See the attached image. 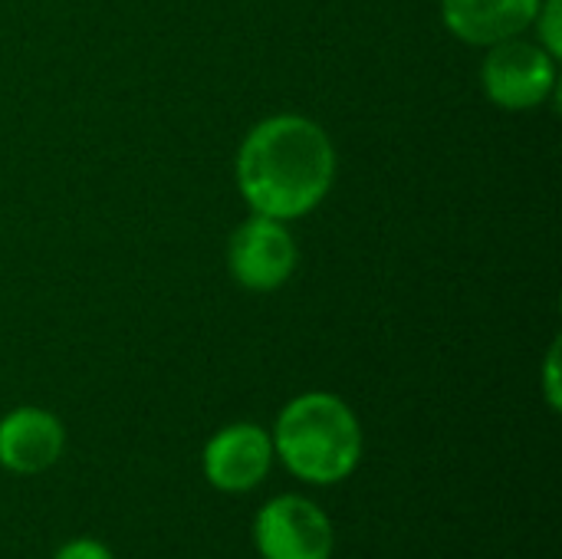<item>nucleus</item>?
Wrapping results in <instances>:
<instances>
[{
  "label": "nucleus",
  "instance_id": "f257e3e1",
  "mask_svg": "<svg viewBox=\"0 0 562 559\" xmlns=\"http://www.w3.org/2000/svg\"><path fill=\"white\" fill-rule=\"evenodd\" d=\"M336 178V152L326 132L303 115L260 122L237 155V185L247 204L273 221L310 214Z\"/></svg>",
  "mask_w": 562,
  "mask_h": 559
},
{
  "label": "nucleus",
  "instance_id": "f03ea898",
  "mask_svg": "<svg viewBox=\"0 0 562 559\" xmlns=\"http://www.w3.org/2000/svg\"><path fill=\"white\" fill-rule=\"evenodd\" d=\"M273 451L296 478L310 484H336L359 465L362 428L342 399L329 392H310L280 412Z\"/></svg>",
  "mask_w": 562,
  "mask_h": 559
},
{
  "label": "nucleus",
  "instance_id": "7ed1b4c3",
  "mask_svg": "<svg viewBox=\"0 0 562 559\" xmlns=\"http://www.w3.org/2000/svg\"><path fill=\"white\" fill-rule=\"evenodd\" d=\"M254 540L263 559H329L333 524L306 497L270 501L254 524Z\"/></svg>",
  "mask_w": 562,
  "mask_h": 559
},
{
  "label": "nucleus",
  "instance_id": "20e7f679",
  "mask_svg": "<svg viewBox=\"0 0 562 559\" xmlns=\"http://www.w3.org/2000/svg\"><path fill=\"white\" fill-rule=\"evenodd\" d=\"M557 82V63L543 46L504 40L484 59V89L504 109L540 105Z\"/></svg>",
  "mask_w": 562,
  "mask_h": 559
},
{
  "label": "nucleus",
  "instance_id": "39448f33",
  "mask_svg": "<svg viewBox=\"0 0 562 559\" xmlns=\"http://www.w3.org/2000/svg\"><path fill=\"white\" fill-rule=\"evenodd\" d=\"M296 267V244L273 217H250L231 237V273L247 290H277Z\"/></svg>",
  "mask_w": 562,
  "mask_h": 559
},
{
  "label": "nucleus",
  "instance_id": "423d86ee",
  "mask_svg": "<svg viewBox=\"0 0 562 559\" xmlns=\"http://www.w3.org/2000/svg\"><path fill=\"white\" fill-rule=\"evenodd\" d=\"M273 465V438L257 425H231L204 448V474L224 494L257 488Z\"/></svg>",
  "mask_w": 562,
  "mask_h": 559
},
{
  "label": "nucleus",
  "instance_id": "0eeeda50",
  "mask_svg": "<svg viewBox=\"0 0 562 559\" xmlns=\"http://www.w3.org/2000/svg\"><path fill=\"white\" fill-rule=\"evenodd\" d=\"M66 432L43 409H16L0 422V465L16 474H40L63 455Z\"/></svg>",
  "mask_w": 562,
  "mask_h": 559
},
{
  "label": "nucleus",
  "instance_id": "6e6552de",
  "mask_svg": "<svg viewBox=\"0 0 562 559\" xmlns=\"http://www.w3.org/2000/svg\"><path fill=\"white\" fill-rule=\"evenodd\" d=\"M540 7L543 0H441L448 30L477 46L514 40L537 20Z\"/></svg>",
  "mask_w": 562,
  "mask_h": 559
},
{
  "label": "nucleus",
  "instance_id": "1a4fd4ad",
  "mask_svg": "<svg viewBox=\"0 0 562 559\" xmlns=\"http://www.w3.org/2000/svg\"><path fill=\"white\" fill-rule=\"evenodd\" d=\"M557 13H560V0H550V3H543L540 7V13H537V20L543 23V40H547V53L557 59V53H560V36H557Z\"/></svg>",
  "mask_w": 562,
  "mask_h": 559
},
{
  "label": "nucleus",
  "instance_id": "9d476101",
  "mask_svg": "<svg viewBox=\"0 0 562 559\" xmlns=\"http://www.w3.org/2000/svg\"><path fill=\"white\" fill-rule=\"evenodd\" d=\"M53 559H112V554L99 540H72Z\"/></svg>",
  "mask_w": 562,
  "mask_h": 559
}]
</instances>
